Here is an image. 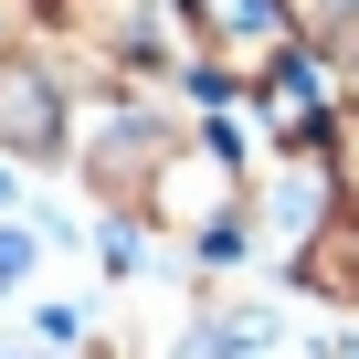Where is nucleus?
<instances>
[{
	"label": "nucleus",
	"mask_w": 359,
	"mask_h": 359,
	"mask_svg": "<svg viewBox=\"0 0 359 359\" xmlns=\"http://www.w3.org/2000/svg\"><path fill=\"white\" fill-rule=\"evenodd\" d=\"M191 32H201V64L233 74V85H275V74L296 64L285 0H191Z\"/></svg>",
	"instance_id": "f257e3e1"
},
{
	"label": "nucleus",
	"mask_w": 359,
	"mask_h": 359,
	"mask_svg": "<svg viewBox=\"0 0 359 359\" xmlns=\"http://www.w3.org/2000/svg\"><path fill=\"white\" fill-rule=\"evenodd\" d=\"M264 348H275L264 306H201L191 317V359H264Z\"/></svg>",
	"instance_id": "f03ea898"
},
{
	"label": "nucleus",
	"mask_w": 359,
	"mask_h": 359,
	"mask_svg": "<svg viewBox=\"0 0 359 359\" xmlns=\"http://www.w3.org/2000/svg\"><path fill=\"white\" fill-rule=\"evenodd\" d=\"M11 285H32V243H22V233H0V296H11Z\"/></svg>",
	"instance_id": "7ed1b4c3"
}]
</instances>
